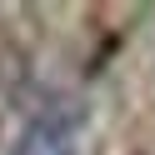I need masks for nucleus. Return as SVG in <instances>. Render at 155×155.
Here are the masks:
<instances>
[{"label": "nucleus", "mask_w": 155, "mask_h": 155, "mask_svg": "<svg viewBox=\"0 0 155 155\" xmlns=\"http://www.w3.org/2000/svg\"><path fill=\"white\" fill-rule=\"evenodd\" d=\"M10 155H75V125L65 115L45 110L35 120H25V130L15 135Z\"/></svg>", "instance_id": "1"}]
</instances>
